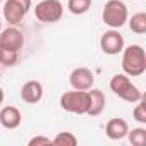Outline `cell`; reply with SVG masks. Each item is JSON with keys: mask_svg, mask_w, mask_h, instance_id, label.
I'll list each match as a JSON object with an SVG mask.
<instances>
[{"mask_svg": "<svg viewBox=\"0 0 146 146\" xmlns=\"http://www.w3.org/2000/svg\"><path fill=\"white\" fill-rule=\"evenodd\" d=\"M41 144H52V139L46 136H35L28 141V146H41Z\"/></svg>", "mask_w": 146, "mask_h": 146, "instance_id": "obj_20", "label": "cell"}, {"mask_svg": "<svg viewBox=\"0 0 146 146\" xmlns=\"http://www.w3.org/2000/svg\"><path fill=\"white\" fill-rule=\"evenodd\" d=\"M60 107L62 110L69 112V113H78V115H84L90 108V93L88 91H65L60 96Z\"/></svg>", "mask_w": 146, "mask_h": 146, "instance_id": "obj_4", "label": "cell"}, {"mask_svg": "<svg viewBox=\"0 0 146 146\" xmlns=\"http://www.w3.org/2000/svg\"><path fill=\"white\" fill-rule=\"evenodd\" d=\"M0 29H2V16H0Z\"/></svg>", "mask_w": 146, "mask_h": 146, "instance_id": "obj_22", "label": "cell"}, {"mask_svg": "<svg viewBox=\"0 0 146 146\" xmlns=\"http://www.w3.org/2000/svg\"><path fill=\"white\" fill-rule=\"evenodd\" d=\"M43 98V84L40 81H28L21 88V100L24 103L35 105Z\"/></svg>", "mask_w": 146, "mask_h": 146, "instance_id": "obj_11", "label": "cell"}, {"mask_svg": "<svg viewBox=\"0 0 146 146\" xmlns=\"http://www.w3.org/2000/svg\"><path fill=\"white\" fill-rule=\"evenodd\" d=\"M0 2H5V0H0Z\"/></svg>", "mask_w": 146, "mask_h": 146, "instance_id": "obj_23", "label": "cell"}, {"mask_svg": "<svg viewBox=\"0 0 146 146\" xmlns=\"http://www.w3.org/2000/svg\"><path fill=\"white\" fill-rule=\"evenodd\" d=\"M129 21V29L136 35H144L146 33V14L144 12H137V14H132Z\"/></svg>", "mask_w": 146, "mask_h": 146, "instance_id": "obj_14", "label": "cell"}, {"mask_svg": "<svg viewBox=\"0 0 146 146\" xmlns=\"http://www.w3.org/2000/svg\"><path fill=\"white\" fill-rule=\"evenodd\" d=\"M52 144H57V146H76L78 144V137L72 134V132H58L53 139H52Z\"/></svg>", "mask_w": 146, "mask_h": 146, "instance_id": "obj_18", "label": "cell"}, {"mask_svg": "<svg viewBox=\"0 0 146 146\" xmlns=\"http://www.w3.org/2000/svg\"><path fill=\"white\" fill-rule=\"evenodd\" d=\"M4 96H5V95H4V90H2V88H0V105H2V103H4Z\"/></svg>", "mask_w": 146, "mask_h": 146, "instance_id": "obj_21", "label": "cell"}, {"mask_svg": "<svg viewBox=\"0 0 146 146\" xmlns=\"http://www.w3.org/2000/svg\"><path fill=\"white\" fill-rule=\"evenodd\" d=\"M0 45L5 46V48H11V50L19 52L24 46V36H23V33L16 26L0 29Z\"/></svg>", "mask_w": 146, "mask_h": 146, "instance_id": "obj_9", "label": "cell"}, {"mask_svg": "<svg viewBox=\"0 0 146 146\" xmlns=\"http://www.w3.org/2000/svg\"><path fill=\"white\" fill-rule=\"evenodd\" d=\"M110 90L120 100H124L127 103H136L143 96V93L139 91V88L136 84H132V81L129 79L127 74H115L110 79Z\"/></svg>", "mask_w": 146, "mask_h": 146, "instance_id": "obj_3", "label": "cell"}, {"mask_svg": "<svg viewBox=\"0 0 146 146\" xmlns=\"http://www.w3.org/2000/svg\"><path fill=\"white\" fill-rule=\"evenodd\" d=\"M132 117L139 124H146V96L144 95L141 96V100L136 102V107L132 110Z\"/></svg>", "mask_w": 146, "mask_h": 146, "instance_id": "obj_19", "label": "cell"}, {"mask_svg": "<svg viewBox=\"0 0 146 146\" xmlns=\"http://www.w3.org/2000/svg\"><path fill=\"white\" fill-rule=\"evenodd\" d=\"M21 122H23V113L17 107L7 105L0 110V124H2V127L12 131V129H17Z\"/></svg>", "mask_w": 146, "mask_h": 146, "instance_id": "obj_10", "label": "cell"}, {"mask_svg": "<svg viewBox=\"0 0 146 146\" xmlns=\"http://www.w3.org/2000/svg\"><path fill=\"white\" fill-rule=\"evenodd\" d=\"M127 131H129V124H127L124 119H119V117L110 119V120L107 122V125H105V134H107V137L112 139V141H120V139H124V137L127 136Z\"/></svg>", "mask_w": 146, "mask_h": 146, "instance_id": "obj_12", "label": "cell"}, {"mask_svg": "<svg viewBox=\"0 0 146 146\" xmlns=\"http://www.w3.org/2000/svg\"><path fill=\"white\" fill-rule=\"evenodd\" d=\"M125 137L129 139V143L132 146H144L146 144V129L144 127H134L132 131L129 129Z\"/></svg>", "mask_w": 146, "mask_h": 146, "instance_id": "obj_17", "label": "cell"}, {"mask_svg": "<svg viewBox=\"0 0 146 146\" xmlns=\"http://www.w3.org/2000/svg\"><path fill=\"white\" fill-rule=\"evenodd\" d=\"M64 16V5L60 0H41L35 7V17L40 23H58Z\"/></svg>", "mask_w": 146, "mask_h": 146, "instance_id": "obj_5", "label": "cell"}, {"mask_svg": "<svg viewBox=\"0 0 146 146\" xmlns=\"http://www.w3.org/2000/svg\"><path fill=\"white\" fill-rule=\"evenodd\" d=\"M125 46L124 36L119 33V29H108L100 38V48L107 55H119Z\"/></svg>", "mask_w": 146, "mask_h": 146, "instance_id": "obj_7", "label": "cell"}, {"mask_svg": "<svg viewBox=\"0 0 146 146\" xmlns=\"http://www.w3.org/2000/svg\"><path fill=\"white\" fill-rule=\"evenodd\" d=\"M102 19L110 29H120L129 19L127 5L122 2V0H108L105 4V7H103Z\"/></svg>", "mask_w": 146, "mask_h": 146, "instance_id": "obj_2", "label": "cell"}, {"mask_svg": "<svg viewBox=\"0 0 146 146\" xmlns=\"http://www.w3.org/2000/svg\"><path fill=\"white\" fill-rule=\"evenodd\" d=\"M88 93H90V108H88L86 115H90V117L102 115V112L105 110V103H107V98H105L103 91L96 90V88H90Z\"/></svg>", "mask_w": 146, "mask_h": 146, "instance_id": "obj_13", "label": "cell"}, {"mask_svg": "<svg viewBox=\"0 0 146 146\" xmlns=\"http://www.w3.org/2000/svg\"><path fill=\"white\" fill-rule=\"evenodd\" d=\"M69 83L74 90L79 91H88L95 84V74L88 67H76L69 76Z\"/></svg>", "mask_w": 146, "mask_h": 146, "instance_id": "obj_8", "label": "cell"}, {"mask_svg": "<svg viewBox=\"0 0 146 146\" xmlns=\"http://www.w3.org/2000/svg\"><path fill=\"white\" fill-rule=\"evenodd\" d=\"M31 5H33L31 0H5L2 16H4V19L9 24L16 26L26 17V14L29 12Z\"/></svg>", "mask_w": 146, "mask_h": 146, "instance_id": "obj_6", "label": "cell"}, {"mask_svg": "<svg viewBox=\"0 0 146 146\" xmlns=\"http://www.w3.org/2000/svg\"><path fill=\"white\" fill-rule=\"evenodd\" d=\"M122 70L129 78H139L146 70V53L141 45H129L122 50Z\"/></svg>", "mask_w": 146, "mask_h": 146, "instance_id": "obj_1", "label": "cell"}, {"mask_svg": "<svg viewBox=\"0 0 146 146\" xmlns=\"http://www.w3.org/2000/svg\"><path fill=\"white\" fill-rule=\"evenodd\" d=\"M91 0H67V9L74 16H83L91 9Z\"/></svg>", "mask_w": 146, "mask_h": 146, "instance_id": "obj_15", "label": "cell"}, {"mask_svg": "<svg viewBox=\"0 0 146 146\" xmlns=\"http://www.w3.org/2000/svg\"><path fill=\"white\" fill-rule=\"evenodd\" d=\"M17 60H19V52L0 45V64L5 65V67H12L17 64Z\"/></svg>", "mask_w": 146, "mask_h": 146, "instance_id": "obj_16", "label": "cell"}]
</instances>
